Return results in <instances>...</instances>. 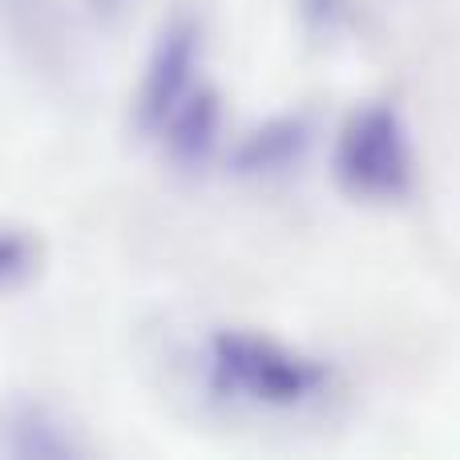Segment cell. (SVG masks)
<instances>
[{
  "label": "cell",
  "mask_w": 460,
  "mask_h": 460,
  "mask_svg": "<svg viewBox=\"0 0 460 460\" xmlns=\"http://www.w3.org/2000/svg\"><path fill=\"white\" fill-rule=\"evenodd\" d=\"M207 384L215 396L259 408H303L327 388V367L267 335L215 332L207 343Z\"/></svg>",
  "instance_id": "cell-1"
},
{
  "label": "cell",
  "mask_w": 460,
  "mask_h": 460,
  "mask_svg": "<svg viewBox=\"0 0 460 460\" xmlns=\"http://www.w3.org/2000/svg\"><path fill=\"white\" fill-rule=\"evenodd\" d=\"M335 174L343 190L367 202H396L412 186V146L392 105H364L348 118L335 146Z\"/></svg>",
  "instance_id": "cell-2"
},
{
  "label": "cell",
  "mask_w": 460,
  "mask_h": 460,
  "mask_svg": "<svg viewBox=\"0 0 460 460\" xmlns=\"http://www.w3.org/2000/svg\"><path fill=\"white\" fill-rule=\"evenodd\" d=\"M202 61V29L194 16H174L154 40L146 61V77L137 89V121L142 129L158 134L166 118L194 93V73Z\"/></svg>",
  "instance_id": "cell-3"
},
{
  "label": "cell",
  "mask_w": 460,
  "mask_h": 460,
  "mask_svg": "<svg viewBox=\"0 0 460 460\" xmlns=\"http://www.w3.org/2000/svg\"><path fill=\"white\" fill-rule=\"evenodd\" d=\"M307 146H311V118H303V113L270 118L267 126L246 134L243 146L234 150V174L243 178L287 174V170H295L303 162Z\"/></svg>",
  "instance_id": "cell-4"
},
{
  "label": "cell",
  "mask_w": 460,
  "mask_h": 460,
  "mask_svg": "<svg viewBox=\"0 0 460 460\" xmlns=\"http://www.w3.org/2000/svg\"><path fill=\"white\" fill-rule=\"evenodd\" d=\"M218 126H223L218 93L207 85H194V93L170 113L158 134L166 137V150L178 166H202L218 146Z\"/></svg>",
  "instance_id": "cell-5"
},
{
  "label": "cell",
  "mask_w": 460,
  "mask_h": 460,
  "mask_svg": "<svg viewBox=\"0 0 460 460\" xmlns=\"http://www.w3.org/2000/svg\"><path fill=\"white\" fill-rule=\"evenodd\" d=\"M0 453L24 456V460H32V456H73L77 445H73V437L49 412H40V408H21V412H13L4 420Z\"/></svg>",
  "instance_id": "cell-6"
},
{
  "label": "cell",
  "mask_w": 460,
  "mask_h": 460,
  "mask_svg": "<svg viewBox=\"0 0 460 460\" xmlns=\"http://www.w3.org/2000/svg\"><path fill=\"white\" fill-rule=\"evenodd\" d=\"M299 16L311 37H340L351 21V0H299Z\"/></svg>",
  "instance_id": "cell-7"
},
{
  "label": "cell",
  "mask_w": 460,
  "mask_h": 460,
  "mask_svg": "<svg viewBox=\"0 0 460 460\" xmlns=\"http://www.w3.org/2000/svg\"><path fill=\"white\" fill-rule=\"evenodd\" d=\"M37 270V243L29 234H0V287Z\"/></svg>",
  "instance_id": "cell-8"
}]
</instances>
